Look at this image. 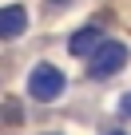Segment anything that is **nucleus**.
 <instances>
[{"label":"nucleus","instance_id":"f257e3e1","mask_svg":"<svg viewBox=\"0 0 131 135\" xmlns=\"http://www.w3.org/2000/svg\"><path fill=\"white\" fill-rule=\"evenodd\" d=\"M123 64H127V48L115 44V40H103V44L91 52V68H88V76H91V80H107V76L119 72Z\"/></svg>","mask_w":131,"mask_h":135},{"label":"nucleus","instance_id":"7ed1b4c3","mask_svg":"<svg viewBox=\"0 0 131 135\" xmlns=\"http://www.w3.org/2000/svg\"><path fill=\"white\" fill-rule=\"evenodd\" d=\"M99 44H103V32L88 24V28H80V32L72 36V44H68V48H72V56H88V52H95Z\"/></svg>","mask_w":131,"mask_h":135},{"label":"nucleus","instance_id":"20e7f679","mask_svg":"<svg viewBox=\"0 0 131 135\" xmlns=\"http://www.w3.org/2000/svg\"><path fill=\"white\" fill-rule=\"evenodd\" d=\"M20 28H24V8L8 4L4 12H0V36H20Z\"/></svg>","mask_w":131,"mask_h":135},{"label":"nucleus","instance_id":"39448f33","mask_svg":"<svg viewBox=\"0 0 131 135\" xmlns=\"http://www.w3.org/2000/svg\"><path fill=\"white\" fill-rule=\"evenodd\" d=\"M119 115H131V95H123V103H119Z\"/></svg>","mask_w":131,"mask_h":135},{"label":"nucleus","instance_id":"f03ea898","mask_svg":"<svg viewBox=\"0 0 131 135\" xmlns=\"http://www.w3.org/2000/svg\"><path fill=\"white\" fill-rule=\"evenodd\" d=\"M28 91H32V99H40V103L56 99V95L64 91V72L52 68V64H36V68H32V80H28Z\"/></svg>","mask_w":131,"mask_h":135}]
</instances>
